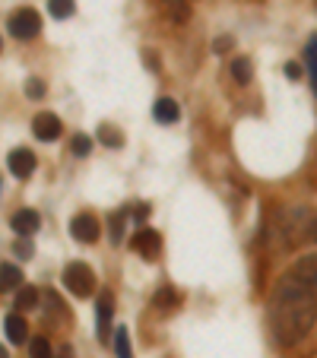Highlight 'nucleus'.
Instances as JSON below:
<instances>
[{"instance_id": "f257e3e1", "label": "nucleus", "mask_w": 317, "mask_h": 358, "mask_svg": "<svg viewBox=\"0 0 317 358\" xmlns=\"http://www.w3.org/2000/svg\"><path fill=\"white\" fill-rule=\"evenodd\" d=\"M317 321V254L292 263L270 295V330L280 346H295Z\"/></svg>"}, {"instance_id": "f03ea898", "label": "nucleus", "mask_w": 317, "mask_h": 358, "mask_svg": "<svg viewBox=\"0 0 317 358\" xmlns=\"http://www.w3.org/2000/svg\"><path fill=\"white\" fill-rule=\"evenodd\" d=\"M64 285L73 292L76 298H89L92 292H96V273H92L86 263L73 260L67 269H64Z\"/></svg>"}, {"instance_id": "7ed1b4c3", "label": "nucleus", "mask_w": 317, "mask_h": 358, "mask_svg": "<svg viewBox=\"0 0 317 358\" xmlns=\"http://www.w3.org/2000/svg\"><path fill=\"white\" fill-rule=\"evenodd\" d=\"M7 32L13 38H19V42H29V38H35L38 32H42V16L35 13V10H16L13 16L7 19Z\"/></svg>"}, {"instance_id": "20e7f679", "label": "nucleus", "mask_w": 317, "mask_h": 358, "mask_svg": "<svg viewBox=\"0 0 317 358\" xmlns=\"http://www.w3.org/2000/svg\"><path fill=\"white\" fill-rule=\"evenodd\" d=\"M130 247H134V251L143 257V260H156L158 251H162V238H158L156 229H140V231H134Z\"/></svg>"}, {"instance_id": "39448f33", "label": "nucleus", "mask_w": 317, "mask_h": 358, "mask_svg": "<svg viewBox=\"0 0 317 358\" xmlns=\"http://www.w3.org/2000/svg\"><path fill=\"white\" fill-rule=\"evenodd\" d=\"M70 235H73L80 244H92L98 238V219L89 213H80V216L70 219Z\"/></svg>"}, {"instance_id": "423d86ee", "label": "nucleus", "mask_w": 317, "mask_h": 358, "mask_svg": "<svg viewBox=\"0 0 317 358\" xmlns=\"http://www.w3.org/2000/svg\"><path fill=\"white\" fill-rule=\"evenodd\" d=\"M61 120H57V114H51V111H42V114H35V120H32V134L38 136L42 143H54L57 136H61Z\"/></svg>"}, {"instance_id": "0eeeda50", "label": "nucleus", "mask_w": 317, "mask_h": 358, "mask_svg": "<svg viewBox=\"0 0 317 358\" xmlns=\"http://www.w3.org/2000/svg\"><path fill=\"white\" fill-rule=\"evenodd\" d=\"M10 225H13L16 235H23V238H32V235H35V231L42 229V219H38V213H32V209H19V213H13Z\"/></svg>"}, {"instance_id": "6e6552de", "label": "nucleus", "mask_w": 317, "mask_h": 358, "mask_svg": "<svg viewBox=\"0 0 317 358\" xmlns=\"http://www.w3.org/2000/svg\"><path fill=\"white\" fill-rule=\"evenodd\" d=\"M7 168L16 174V178H29L35 172V156L29 150H13L7 156Z\"/></svg>"}, {"instance_id": "1a4fd4ad", "label": "nucleus", "mask_w": 317, "mask_h": 358, "mask_svg": "<svg viewBox=\"0 0 317 358\" xmlns=\"http://www.w3.org/2000/svg\"><path fill=\"white\" fill-rule=\"evenodd\" d=\"M111 311H114L111 292H102L98 295V339H108V333H111Z\"/></svg>"}, {"instance_id": "9d476101", "label": "nucleus", "mask_w": 317, "mask_h": 358, "mask_svg": "<svg viewBox=\"0 0 317 358\" xmlns=\"http://www.w3.org/2000/svg\"><path fill=\"white\" fill-rule=\"evenodd\" d=\"M3 333H7V343L19 346L29 339V323H26L19 314H10L7 321H3Z\"/></svg>"}, {"instance_id": "9b49d317", "label": "nucleus", "mask_w": 317, "mask_h": 358, "mask_svg": "<svg viewBox=\"0 0 317 358\" xmlns=\"http://www.w3.org/2000/svg\"><path fill=\"white\" fill-rule=\"evenodd\" d=\"M152 118H156L158 124H174V120L181 118V108H178L174 98H158V102L152 105Z\"/></svg>"}, {"instance_id": "f8f14e48", "label": "nucleus", "mask_w": 317, "mask_h": 358, "mask_svg": "<svg viewBox=\"0 0 317 358\" xmlns=\"http://www.w3.org/2000/svg\"><path fill=\"white\" fill-rule=\"evenodd\" d=\"M305 67H308L311 89H314V98H317V35L308 38V48H305Z\"/></svg>"}, {"instance_id": "ddd939ff", "label": "nucleus", "mask_w": 317, "mask_h": 358, "mask_svg": "<svg viewBox=\"0 0 317 358\" xmlns=\"http://www.w3.org/2000/svg\"><path fill=\"white\" fill-rule=\"evenodd\" d=\"M232 76H235V82L248 86L251 76H254V64H251L248 57H235V60H232Z\"/></svg>"}, {"instance_id": "4468645a", "label": "nucleus", "mask_w": 317, "mask_h": 358, "mask_svg": "<svg viewBox=\"0 0 317 358\" xmlns=\"http://www.w3.org/2000/svg\"><path fill=\"white\" fill-rule=\"evenodd\" d=\"M0 279H3V289H23V273L13 267V263H3L0 267Z\"/></svg>"}, {"instance_id": "2eb2a0df", "label": "nucleus", "mask_w": 317, "mask_h": 358, "mask_svg": "<svg viewBox=\"0 0 317 358\" xmlns=\"http://www.w3.org/2000/svg\"><path fill=\"white\" fill-rule=\"evenodd\" d=\"M124 225H127V209H121V213H114L111 222H108V235H111V244H121L124 241Z\"/></svg>"}, {"instance_id": "dca6fc26", "label": "nucleus", "mask_w": 317, "mask_h": 358, "mask_svg": "<svg viewBox=\"0 0 317 358\" xmlns=\"http://www.w3.org/2000/svg\"><path fill=\"white\" fill-rule=\"evenodd\" d=\"M114 352H118V358H134V352H130L127 327H118V330H114Z\"/></svg>"}, {"instance_id": "f3484780", "label": "nucleus", "mask_w": 317, "mask_h": 358, "mask_svg": "<svg viewBox=\"0 0 317 358\" xmlns=\"http://www.w3.org/2000/svg\"><path fill=\"white\" fill-rule=\"evenodd\" d=\"M16 305L23 307V311H32V307H38V289H32V285H23V289L16 292Z\"/></svg>"}, {"instance_id": "a211bd4d", "label": "nucleus", "mask_w": 317, "mask_h": 358, "mask_svg": "<svg viewBox=\"0 0 317 358\" xmlns=\"http://www.w3.org/2000/svg\"><path fill=\"white\" fill-rule=\"evenodd\" d=\"M48 10L54 19H67V16H73V0H48Z\"/></svg>"}, {"instance_id": "6ab92c4d", "label": "nucleus", "mask_w": 317, "mask_h": 358, "mask_svg": "<svg viewBox=\"0 0 317 358\" xmlns=\"http://www.w3.org/2000/svg\"><path fill=\"white\" fill-rule=\"evenodd\" d=\"M162 7L174 16V19H188L190 13V0H162Z\"/></svg>"}, {"instance_id": "aec40b11", "label": "nucleus", "mask_w": 317, "mask_h": 358, "mask_svg": "<svg viewBox=\"0 0 317 358\" xmlns=\"http://www.w3.org/2000/svg\"><path fill=\"white\" fill-rule=\"evenodd\" d=\"M174 305H178V292H174V289H168V285H165V289L156 292V307H162V311H172Z\"/></svg>"}, {"instance_id": "412c9836", "label": "nucleus", "mask_w": 317, "mask_h": 358, "mask_svg": "<svg viewBox=\"0 0 317 358\" xmlns=\"http://www.w3.org/2000/svg\"><path fill=\"white\" fill-rule=\"evenodd\" d=\"M29 358H51V343L45 336H35L29 343Z\"/></svg>"}, {"instance_id": "4be33fe9", "label": "nucleus", "mask_w": 317, "mask_h": 358, "mask_svg": "<svg viewBox=\"0 0 317 358\" xmlns=\"http://www.w3.org/2000/svg\"><path fill=\"white\" fill-rule=\"evenodd\" d=\"M98 140H102V143H105V146H111V150H114V146H121V143H124V136L118 134V130H114V127H108V124H102V127H98Z\"/></svg>"}, {"instance_id": "5701e85b", "label": "nucleus", "mask_w": 317, "mask_h": 358, "mask_svg": "<svg viewBox=\"0 0 317 358\" xmlns=\"http://www.w3.org/2000/svg\"><path fill=\"white\" fill-rule=\"evenodd\" d=\"M70 150H73V156H89V150H92V140L86 134H76L73 140H70Z\"/></svg>"}, {"instance_id": "b1692460", "label": "nucleus", "mask_w": 317, "mask_h": 358, "mask_svg": "<svg viewBox=\"0 0 317 358\" xmlns=\"http://www.w3.org/2000/svg\"><path fill=\"white\" fill-rule=\"evenodd\" d=\"M26 96H29V98H42V96H45V82L35 80V76L26 80Z\"/></svg>"}, {"instance_id": "393cba45", "label": "nucleus", "mask_w": 317, "mask_h": 358, "mask_svg": "<svg viewBox=\"0 0 317 358\" xmlns=\"http://www.w3.org/2000/svg\"><path fill=\"white\" fill-rule=\"evenodd\" d=\"M16 254L19 257H29L32 254V244H29V238H23V241H16V247H13Z\"/></svg>"}, {"instance_id": "a878e982", "label": "nucleus", "mask_w": 317, "mask_h": 358, "mask_svg": "<svg viewBox=\"0 0 317 358\" xmlns=\"http://www.w3.org/2000/svg\"><path fill=\"white\" fill-rule=\"evenodd\" d=\"M286 76H289V80H298V76H302V67L289 60V64H286Z\"/></svg>"}, {"instance_id": "bb28decb", "label": "nucleus", "mask_w": 317, "mask_h": 358, "mask_svg": "<svg viewBox=\"0 0 317 358\" xmlns=\"http://www.w3.org/2000/svg\"><path fill=\"white\" fill-rule=\"evenodd\" d=\"M228 48H232V38H228V35H222V38H219V42H216V54L228 51Z\"/></svg>"}, {"instance_id": "cd10ccee", "label": "nucleus", "mask_w": 317, "mask_h": 358, "mask_svg": "<svg viewBox=\"0 0 317 358\" xmlns=\"http://www.w3.org/2000/svg\"><path fill=\"white\" fill-rule=\"evenodd\" d=\"M308 238H311V241H317V219H314V222H311V229H308Z\"/></svg>"}]
</instances>
